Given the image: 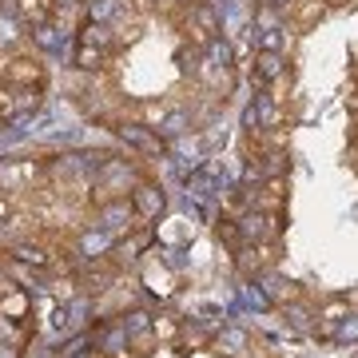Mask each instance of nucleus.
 <instances>
[{"label":"nucleus","instance_id":"obj_1","mask_svg":"<svg viewBox=\"0 0 358 358\" xmlns=\"http://www.w3.org/2000/svg\"><path fill=\"white\" fill-rule=\"evenodd\" d=\"M187 40H192L195 48H207L211 40L219 36V16L211 4H192V13H187Z\"/></svg>","mask_w":358,"mask_h":358},{"label":"nucleus","instance_id":"obj_2","mask_svg":"<svg viewBox=\"0 0 358 358\" xmlns=\"http://www.w3.org/2000/svg\"><path fill=\"white\" fill-rule=\"evenodd\" d=\"M4 84H13V88H40L44 84V64L36 56H13L8 68H4Z\"/></svg>","mask_w":358,"mask_h":358},{"label":"nucleus","instance_id":"obj_3","mask_svg":"<svg viewBox=\"0 0 358 358\" xmlns=\"http://www.w3.org/2000/svg\"><path fill=\"white\" fill-rule=\"evenodd\" d=\"M120 136H124V143H131V148H140V152H148V155L164 152L159 136H152V128H148V124H124V128H120Z\"/></svg>","mask_w":358,"mask_h":358},{"label":"nucleus","instance_id":"obj_4","mask_svg":"<svg viewBox=\"0 0 358 358\" xmlns=\"http://www.w3.org/2000/svg\"><path fill=\"white\" fill-rule=\"evenodd\" d=\"M131 211H140L143 219H152L164 211V195H159V187H152V183H140L136 192H131Z\"/></svg>","mask_w":358,"mask_h":358},{"label":"nucleus","instance_id":"obj_5","mask_svg":"<svg viewBox=\"0 0 358 358\" xmlns=\"http://www.w3.org/2000/svg\"><path fill=\"white\" fill-rule=\"evenodd\" d=\"M16 16L24 20V24H36L44 28L52 16V0H16Z\"/></svg>","mask_w":358,"mask_h":358},{"label":"nucleus","instance_id":"obj_6","mask_svg":"<svg viewBox=\"0 0 358 358\" xmlns=\"http://www.w3.org/2000/svg\"><path fill=\"white\" fill-rule=\"evenodd\" d=\"M255 80L259 84L282 80V56L279 52H255Z\"/></svg>","mask_w":358,"mask_h":358},{"label":"nucleus","instance_id":"obj_7","mask_svg":"<svg viewBox=\"0 0 358 358\" xmlns=\"http://www.w3.org/2000/svg\"><path fill=\"white\" fill-rule=\"evenodd\" d=\"M13 88V84H8ZM40 108V88H13V120L16 115H28Z\"/></svg>","mask_w":358,"mask_h":358},{"label":"nucleus","instance_id":"obj_8","mask_svg":"<svg viewBox=\"0 0 358 358\" xmlns=\"http://www.w3.org/2000/svg\"><path fill=\"white\" fill-rule=\"evenodd\" d=\"M76 64H80V68H100V64H103V52L96 48V44H80Z\"/></svg>","mask_w":358,"mask_h":358},{"label":"nucleus","instance_id":"obj_9","mask_svg":"<svg viewBox=\"0 0 358 358\" xmlns=\"http://www.w3.org/2000/svg\"><path fill=\"white\" fill-rule=\"evenodd\" d=\"M291 8L299 13V20H303V24H310L315 16H322V4H319V0H291Z\"/></svg>","mask_w":358,"mask_h":358},{"label":"nucleus","instance_id":"obj_10","mask_svg":"<svg viewBox=\"0 0 358 358\" xmlns=\"http://www.w3.org/2000/svg\"><path fill=\"white\" fill-rule=\"evenodd\" d=\"M282 48V32L279 28H267L263 36H259V52H279Z\"/></svg>","mask_w":358,"mask_h":358},{"label":"nucleus","instance_id":"obj_11","mask_svg":"<svg viewBox=\"0 0 358 358\" xmlns=\"http://www.w3.org/2000/svg\"><path fill=\"white\" fill-rule=\"evenodd\" d=\"M143 120H148V124H155V128H159V124H164V120H167L164 103H143Z\"/></svg>","mask_w":358,"mask_h":358},{"label":"nucleus","instance_id":"obj_12","mask_svg":"<svg viewBox=\"0 0 358 358\" xmlns=\"http://www.w3.org/2000/svg\"><path fill=\"white\" fill-rule=\"evenodd\" d=\"M235 235H239V231H235V223H219V239H227V243H235Z\"/></svg>","mask_w":358,"mask_h":358},{"label":"nucleus","instance_id":"obj_13","mask_svg":"<svg viewBox=\"0 0 358 358\" xmlns=\"http://www.w3.org/2000/svg\"><path fill=\"white\" fill-rule=\"evenodd\" d=\"M0 358H20V355H16L13 346H0Z\"/></svg>","mask_w":358,"mask_h":358},{"label":"nucleus","instance_id":"obj_14","mask_svg":"<svg viewBox=\"0 0 358 358\" xmlns=\"http://www.w3.org/2000/svg\"><path fill=\"white\" fill-rule=\"evenodd\" d=\"M8 219V203H4V195H0V223Z\"/></svg>","mask_w":358,"mask_h":358},{"label":"nucleus","instance_id":"obj_15","mask_svg":"<svg viewBox=\"0 0 358 358\" xmlns=\"http://www.w3.org/2000/svg\"><path fill=\"white\" fill-rule=\"evenodd\" d=\"M179 4H192V0H179Z\"/></svg>","mask_w":358,"mask_h":358},{"label":"nucleus","instance_id":"obj_16","mask_svg":"<svg viewBox=\"0 0 358 358\" xmlns=\"http://www.w3.org/2000/svg\"><path fill=\"white\" fill-rule=\"evenodd\" d=\"M334 4H343V0H334Z\"/></svg>","mask_w":358,"mask_h":358}]
</instances>
